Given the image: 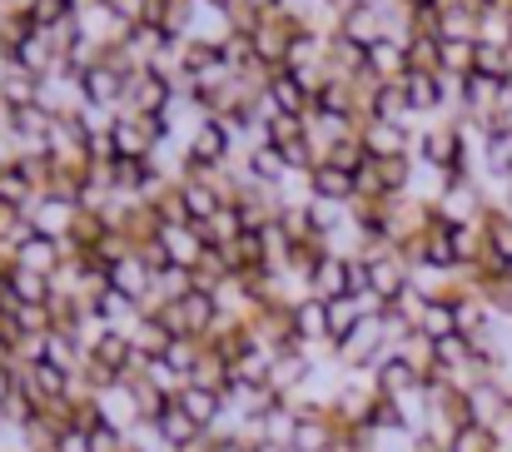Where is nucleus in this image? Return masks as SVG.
Masks as SVG:
<instances>
[{
	"label": "nucleus",
	"instance_id": "1",
	"mask_svg": "<svg viewBox=\"0 0 512 452\" xmlns=\"http://www.w3.org/2000/svg\"><path fill=\"white\" fill-rule=\"evenodd\" d=\"M373 383H378V393L383 398H413V393H423V383H428V373L408 358V353H388L378 368H373Z\"/></svg>",
	"mask_w": 512,
	"mask_h": 452
},
{
	"label": "nucleus",
	"instance_id": "2",
	"mask_svg": "<svg viewBox=\"0 0 512 452\" xmlns=\"http://www.w3.org/2000/svg\"><path fill=\"white\" fill-rule=\"evenodd\" d=\"M309 294L324 303L353 299V259H339V254H324L309 274Z\"/></svg>",
	"mask_w": 512,
	"mask_h": 452
},
{
	"label": "nucleus",
	"instance_id": "3",
	"mask_svg": "<svg viewBox=\"0 0 512 452\" xmlns=\"http://www.w3.org/2000/svg\"><path fill=\"white\" fill-rule=\"evenodd\" d=\"M10 264L15 269H30V274H55L65 264V244L50 239V234H30V239H20L10 249Z\"/></svg>",
	"mask_w": 512,
	"mask_h": 452
},
{
	"label": "nucleus",
	"instance_id": "4",
	"mask_svg": "<svg viewBox=\"0 0 512 452\" xmlns=\"http://www.w3.org/2000/svg\"><path fill=\"white\" fill-rule=\"evenodd\" d=\"M174 403H179V408H184L204 433H214V423H219V418H224V408H229V403H224V393H214V388H194V383H189Z\"/></svg>",
	"mask_w": 512,
	"mask_h": 452
},
{
	"label": "nucleus",
	"instance_id": "5",
	"mask_svg": "<svg viewBox=\"0 0 512 452\" xmlns=\"http://www.w3.org/2000/svg\"><path fill=\"white\" fill-rule=\"evenodd\" d=\"M150 428H155V433H160V438H165L174 452L189 448L194 438H204V428H199V423H194V418H189V413H184L179 403H165V413H160V418H155Z\"/></svg>",
	"mask_w": 512,
	"mask_h": 452
},
{
	"label": "nucleus",
	"instance_id": "6",
	"mask_svg": "<svg viewBox=\"0 0 512 452\" xmlns=\"http://www.w3.org/2000/svg\"><path fill=\"white\" fill-rule=\"evenodd\" d=\"M368 313H363V303L358 299H339V303H329V343L339 348V343H348V333L363 323Z\"/></svg>",
	"mask_w": 512,
	"mask_h": 452
},
{
	"label": "nucleus",
	"instance_id": "7",
	"mask_svg": "<svg viewBox=\"0 0 512 452\" xmlns=\"http://www.w3.org/2000/svg\"><path fill=\"white\" fill-rule=\"evenodd\" d=\"M368 159H398V150H403V135H398V125L393 120H378L373 130H368Z\"/></svg>",
	"mask_w": 512,
	"mask_h": 452
},
{
	"label": "nucleus",
	"instance_id": "8",
	"mask_svg": "<svg viewBox=\"0 0 512 452\" xmlns=\"http://www.w3.org/2000/svg\"><path fill=\"white\" fill-rule=\"evenodd\" d=\"M403 90L418 110H433L443 100V80H433V75H403Z\"/></svg>",
	"mask_w": 512,
	"mask_h": 452
},
{
	"label": "nucleus",
	"instance_id": "9",
	"mask_svg": "<svg viewBox=\"0 0 512 452\" xmlns=\"http://www.w3.org/2000/svg\"><path fill=\"white\" fill-rule=\"evenodd\" d=\"M368 60H373L378 75H398L403 60H408V50H403L398 40H378V45H368Z\"/></svg>",
	"mask_w": 512,
	"mask_h": 452
},
{
	"label": "nucleus",
	"instance_id": "10",
	"mask_svg": "<svg viewBox=\"0 0 512 452\" xmlns=\"http://www.w3.org/2000/svg\"><path fill=\"white\" fill-rule=\"evenodd\" d=\"M90 452H130V433L100 423V428H90Z\"/></svg>",
	"mask_w": 512,
	"mask_h": 452
},
{
	"label": "nucleus",
	"instance_id": "11",
	"mask_svg": "<svg viewBox=\"0 0 512 452\" xmlns=\"http://www.w3.org/2000/svg\"><path fill=\"white\" fill-rule=\"evenodd\" d=\"M274 100H279L284 115H299V110H304V90H299V80L279 75V80H274Z\"/></svg>",
	"mask_w": 512,
	"mask_h": 452
},
{
	"label": "nucleus",
	"instance_id": "12",
	"mask_svg": "<svg viewBox=\"0 0 512 452\" xmlns=\"http://www.w3.org/2000/svg\"><path fill=\"white\" fill-rule=\"evenodd\" d=\"M50 452H90V433L70 423V428H60V433H55V443H50Z\"/></svg>",
	"mask_w": 512,
	"mask_h": 452
},
{
	"label": "nucleus",
	"instance_id": "13",
	"mask_svg": "<svg viewBox=\"0 0 512 452\" xmlns=\"http://www.w3.org/2000/svg\"><path fill=\"white\" fill-rule=\"evenodd\" d=\"M15 60H20V70H30V75H35V70H45V60H50V55H45V45L30 35L25 45H15Z\"/></svg>",
	"mask_w": 512,
	"mask_h": 452
},
{
	"label": "nucleus",
	"instance_id": "14",
	"mask_svg": "<svg viewBox=\"0 0 512 452\" xmlns=\"http://www.w3.org/2000/svg\"><path fill=\"white\" fill-rule=\"evenodd\" d=\"M20 393V363H0V403H10Z\"/></svg>",
	"mask_w": 512,
	"mask_h": 452
},
{
	"label": "nucleus",
	"instance_id": "15",
	"mask_svg": "<svg viewBox=\"0 0 512 452\" xmlns=\"http://www.w3.org/2000/svg\"><path fill=\"white\" fill-rule=\"evenodd\" d=\"M65 10H70V0H35L30 15H35V20H60Z\"/></svg>",
	"mask_w": 512,
	"mask_h": 452
},
{
	"label": "nucleus",
	"instance_id": "16",
	"mask_svg": "<svg viewBox=\"0 0 512 452\" xmlns=\"http://www.w3.org/2000/svg\"><path fill=\"white\" fill-rule=\"evenodd\" d=\"M214 452H254L244 438H214Z\"/></svg>",
	"mask_w": 512,
	"mask_h": 452
},
{
	"label": "nucleus",
	"instance_id": "17",
	"mask_svg": "<svg viewBox=\"0 0 512 452\" xmlns=\"http://www.w3.org/2000/svg\"><path fill=\"white\" fill-rule=\"evenodd\" d=\"M438 452H448V448H438Z\"/></svg>",
	"mask_w": 512,
	"mask_h": 452
}]
</instances>
